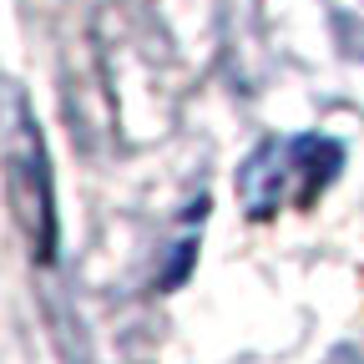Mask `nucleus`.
<instances>
[{
	"label": "nucleus",
	"instance_id": "nucleus-1",
	"mask_svg": "<svg viewBox=\"0 0 364 364\" xmlns=\"http://www.w3.org/2000/svg\"><path fill=\"white\" fill-rule=\"evenodd\" d=\"M339 167H344V147L334 136H318V132L268 136L243 157L233 193H238L243 213L263 223L279 208H314V198L339 177Z\"/></svg>",
	"mask_w": 364,
	"mask_h": 364
},
{
	"label": "nucleus",
	"instance_id": "nucleus-3",
	"mask_svg": "<svg viewBox=\"0 0 364 364\" xmlns=\"http://www.w3.org/2000/svg\"><path fill=\"white\" fill-rule=\"evenodd\" d=\"M339 364H359V359H349V354H339Z\"/></svg>",
	"mask_w": 364,
	"mask_h": 364
},
{
	"label": "nucleus",
	"instance_id": "nucleus-2",
	"mask_svg": "<svg viewBox=\"0 0 364 364\" xmlns=\"http://www.w3.org/2000/svg\"><path fill=\"white\" fill-rule=\"evenodd\" d=\"M6 177H11V203L16 223L31 243L36 263L56 258V177H51V152H46L41 122L26 102H16V127L6 147Z\"/></svg>",
	"mask_w": 364,
	"mask_h": 364
}]
</instances>
